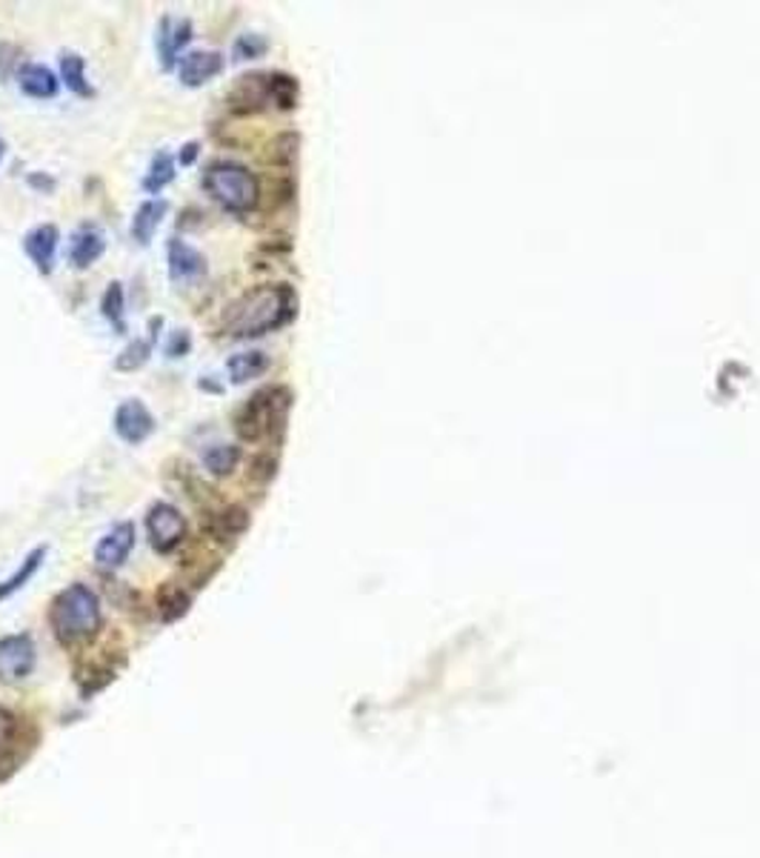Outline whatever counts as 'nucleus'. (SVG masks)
Returning a JSON list of instances; mask_svg holds the SVG:
<instances>
[{
    "label": "nucleus",
    "mask_w": 760,
    "mask_h": 858,
    "mask_svg": "<svg viewBox=\"0 0 760 858\" xmlns=\"http://www.w3.org/2000/svg\"><path fill=\"white\" fill-rule=\"evenodd\" d=\"M175 169H178V160H175L169 152L166 149L155 152V155H152L149 169H146V175H144L146 192H149L152 198H158L160 192H164V189L175 181Z\"/></svg>",
    "instance_id": "4be33fe9"
},
{
    "label": "nucleus",
    "mask_w": 760,
    "mask_h": 858,
    "mask_svg": "<svg viewBox=\"0 0 760 858\" xmlns=\"http://www.w3.org/2000/svg\"><path fill=\"white\" fill-rule=\"evenodd\" d=\"M107 253V232L98 224H80L69 238V264L78 272L94 267Z\"/></svg>",
    "instance_id": "4468645a"
},
{
    "label": "nucleus",
    "mask_w": 760,
    "mask_h": 858,
    "mask_svg": "<svg viewBox=\"0 0 760 858\" xmlns=\"http://www.w3.org/2000/svg\"><path fill=\"white\" fill-rule=\"evenodd\" d=\"M194 26L189 18H172L164 15L158 23V35H155V46H158L160 66L166 73L178 69L180 58H183V49L192 44Z\"/></svg>",
    "instance_id": "6e6552de"
},
{
    "label": "nucleus",
    "mask_w": 760,
    "mask_h": 858,
    "mask_svg": "<svg viewBox=\"0 0 760 858\" xmlns=\"http://www.w3.org/2000/svg\"><path fill=\"white\" fill-rule=\"evenodd\" d=\"M112 430H115L118 438L130 447H141L144 441L152 438V433L158 430V421L152 415L149 406L141 401V398H126L115 406V415H112Z\"/></svg>",
    "instance_id": "0eeeda50"
},
{
    "label": "nucleus",
    "mask_w": 760,
    "mask_h": 858,
    "mask_svg": "<svg viewBox=\"0 0 760 858\" xmlns=\"http://www.w3.org/2000/svg\"><path fill=\"white\" fill-rule=\"evenodd\" d=\"M3 158H7V141L0 137V164H3Z\"/></svg>",
    "instance_id": "2f4dec72"
},
{
    "label": "nucleus",
    "mask_w": 760,
    "mask_h": 858,
    "mask_svg": "<svg viewBox=\"0 0 760 858\" xmlns=\"http://www.w3.org/2000/svg\"><path fill=\"white\" fill-rule=\"evenodd\" d=\"M272 361H269V355L260 353V349H249V353H235L226 358V372H230V381L235 387L241 383H249L255 378H264L269 372Z\"/></svg>",
    "instance_id": "a211bd4d"
},
{
    "label": "nucleus",
    "mask_w": 760,
    "mask_h": 858,
    "mask_svg": "<svg viewBox=\"0 0 760 858\" xmlns=\"http://www.w3.org/2000/svg\"><path fill=\"white\" fill-rule=\"evenodd\" d=\"M223 66H226V58L217 49L183 52L178 64V80L189 89L206 87L209 80H215L223 73Z\"/></svg>",
    "instance_id": "f8f14e48"
},
{
    "label": "nucleus",
    "mask_w": 760,
    "mask_h": 858,
    "mask_svg": "<svg viewBox=\"0 0 760 858\" xmlns=\"http://www.w3.org/2000/svg\"><path fill=\"white\" fill-rule=\"evenodd\" d=\"M12 736H15V718L0 707V753L7 750L9 744H12Z\"/></svg>",
    "instance_id": "c85d7f7f"
},
{
    "label": "nucleus",
    "mask_w": 760,
    "mask_h": 858,
    "mask_svg": "<svg viewBox=\"0 0 760 858\" xmlns=\"http://www.w3.org/2000/svg\"><path fill=\"white\" fill-rule=\"evenodd\" d=\"M37 647L32 635L15 633L0 638V681L3 684H18L23 678L35 672Z\"/></svg>",
    "instance_id": "423d86ee"
},
{
    "label": "nucleus",
    "mask_w": 760,
    "mask_h": 858,
    "mask_svg": "<svg viewBox=\"0 0 760 858\" xmlns=\"http://www.w3.org/2000/svg\"><path fill=\"white\" fill-rule=\"evenodd\" d=\"M166 267H169V281L172 283H194L206 278L209 264L201 249H194L183 238H172L166 246Z\"/></svg>",
    "instance_id": "9b49d317"
},
{
    "label": "nucleus",
    "mask_w": 760,
    "mask_h": 858,
    "mask_svg": "<svg viewBox=\"0 0 760 858\" xmlns=\"http://www.w3.org/2000/svg\"><path fill=\"white\" fill-rule=\"evenodd\" d=\"M266 52H269V41L258 32H244V35H237L235 46H232V58L241 64V60H258L264 58Z\"/></svg>",
    "instance_id": "bb28decb"
},
{
    "label": "nucleus",
    "mask_w": 760,
    "mask_h": 858,
    "mask_svg": "<svg viewBox=\"0 0 760 858\" xmlns=\"http://www.w3.org/2000/svg\"><path fill=\"white\" fill-rule=\"evenodd\" d=\"M46 553H49V547H46V544L35 547L30 553V556L23 558L21 567H18V570L12 572V576H9L7 581H0V601L12 599V595H15L18 590H23V587L30 584L32 578L37 576V570H41V564L46 561Z\"/></svg>",
    "instance_id": "412c9836"
},
{
    "label": "nucleus",
    "mask_w": 760,
    "mask_h": 858,
    "mask_svg": "<svg viewBox=\"0 0 760 858\" xmlns=\"http://www.w3.org/2000/svg\"><path fill=\"white\" fill-rule=\"evenodd\" d=\"M49 627L66 647L92 642L103 627V606L89 584H69L49 606Z\"/></svg>",
    "instance_id": "f03ea898"
},
{
    "label": "nucleus",
    "mask_w": 760,
    "mask_h": 858,
    "mask_svg": "<svg viewBox=\"0 0 760 858\" xmlns=\"http://www.w3.org/2000/svg\"><path fill=\"white\" fill-rule=\"evenodd\" d=\"M164 353H166V358H172V361H178V358H187V355L192 353V332L189 330L169 332V341H166Z\"/></svg>",
    "instance_id": "cd10ccee"
},
{
    "label": "nucleus",
    "mask_w": 760,
    "mask_h": 858,
    "mask_svg": "<svg viewBox=\"0 0 760 858\" xmlns=\"http://www.w3.org/2000/svg\"><path fill=\"white\" fill-rule=\"evenodd\" d=\"M198 155H201V144H198V141H189V144L180 146L178 164L180 166H192L194 160H198Z\"/></svg>",
    "instance_id": "7c9ffc66"
},
{
    "label": "nucleus",
    "mask_w": 760,
    "mask_h": 858,
    "mask_svg": "<svg viewBox=\"0 0 760 858\" xmlns=\"http://www.w3.org/2000/svg\"><path fill=\"white\" fill-rule=\"evenodd\" d=\"M155 344H158V341L149 338V335H146V338L130 341V344L121 349V355L115 358L118 372H135V369L146 367L152 358V349H155Z\"/></svg>",
    "instance_id": "393cba45"
},
{
    "label": "nucleus",
    "mask_w": 760,
    "mask_h": 858,
    "mask_svg": "<svg viewBox=\"0 0 760 858\" xmlns=\"http://www.w3.org/2000/svg\"><path fill=\"white\" fill-rule=\"evenodd\" d=\"M203 189L221 210L232 212V215H246L260 201L258 175L235 160H215L209 166L203 175Z\"/></svg>",
    "instance_id": "7ed1b4c3"
},
{
    "label": "nucleus",
    "mask_w": 760,
    "mask_h": 858,
    "mask_svg": "<svg viewBox=\"0 0 760 858\" xmlns=\"http://www.w3.org/2000/svg\"><path fill=\"white\" fill-rule=\"evenodd\" d=\"M292 406V392L289 387H264L235 412V433L241 441H260L269 438L275 430H283Z\"/></svg>",
    "instance_id": "20e7f679"
},
{
    "label": "nucleus",
    "mask_w": 760,
    "mask_h": 858,
    "mask_svg": "<svg viewBox=\"0 0 760 858\" xmlns=\"http://www.w3.org/2000/svg\"><path fill=\"white\" fill-rule=\"evenodd\" d=\"M60 83L78 98H92L94 87L89 83L87 60L80 58L78 52H60Z\"/></svg>",
    "instance_id": "6ab92c4d"
},
{
    "label": "nucleus",
    "mask_w": 760,
    "mask_h": 858,
    "mask_svg": "<svg viewBox=\"0 0 760 858\" xmlns=\"http://www.w3.org/2000/svg\"><path fill=\"white\" fill-rule=\"evenodd\" d=\"M146 533H149V544L160 556H172L175 549L187 538V519L169 501H155L146 510Z\"/></svg>",
    "instance_id": "39448f33"
},
{
    "label": "nucleus",
    "mask_w": 760,
    "mask_h": 858,
    "mask_svg": "<svg viewBox=\"0 0 760 858\" xmlns=\"http://www.w3.org/2000/svg\"><path fill=\"white\" fill-rule=\"evenodd\" d=\"M60 246V230L55 224H37L23 235V253L35 264L41 275L55 272V260H58Z\"/></svg>",
    "instance_id": "ddd939ff"
},
{
    "label": "nucleus",
    "mask_w": 760,
    "mask_h": 858,
    "mask_svg": "<svg viewBox=\"0 0 760 858\" xmlns=\"http://www.w3.org/2000/svg\"><path fill=\"white\" fill-rule=\"evenodd\" d=\"M101 315L107 317L118 335H126V332H130V326H126V296H123L121 281H112L107 289H103Z\"/></svg>",
    "instance_id": "b1692460"
},
{
    "label": "nucleus",
    "mask_w": 760,
    "mask_h": 858,
    "mask_svg": "<svg viewBox=\"0 0 760 858\" xmlns=\"http://www.w3.org/2000/svg\"><path fill=\"white\" fill-rule=\"evenodd\" d=\"M226 103L235 115H255L260 109L272 107V73H252L237 78Z\"/></svg>",
    "instance_id": "1a4fd4ad"
},
{
    "label": "nucleus",
    "mask_w": 760,
    "mask_h": 858,
    "mask_svg": "<svg viewBox=\"0 0 760 858\" xmlns=\"http://www.w3.org/2000/svg\"><path fill=\"white\" fill-rule=\"evenodd\" d=\"M298 94H301L298 78L287 73H272V107L294 109L298 107Z\"/></svg>",
    "instance_id": "a878e982"
},
{
    "label": "nucleus",
    "mask_w": 760,
    "mask_h": 858,
    "mask_svg": "<svg viewBox=\"0 0 760 858\" xmlns=\"http://www.w3.org/2000/svg\"><path fill=\"white\" fill-rule=\"evenodd\" d=\"M166 212H169V201H166V198H146L135 210V218H132V241H137L141 246H149L158 226L164 224Z\"/></svg>",
    "instance_id": "f3484780"
},
{
    "label": "nucleus",
    "mask_w": 760,
    "mask_h": 858,
    "mask_svg": "<svg viewBox=\"0 0 760 858\" xmlns=\"http://www.w3.org/2000/svg\"><path fill=\"white\" fill-rule=\"evenodd\" d=\"M244 458V449L237 447V444H209L206 449L201 453V464L212 478H226L232 476Z\"/></svg>",
    "instance_id": "aec40b11"
},
{
    "label": "nucleus",
    "mask_w": 760,
    "mask_h": 858,
    "mask_svg": "<svg viewBox=\"0 0 760 858\" xmlns=\"http://www.w3.org/2000/svg\"><path fill=\"white\" fill-rule=\"evenodd\" d=\"M137 542V527L135 521H121L115 527L103 535L101 542L94 544V564L101 570H118L123 564L130 561L132 549Z\"/></svg>",
    "instance_id": "9d476101"
},
{
    "label": "nucleus",
    "mask_w": 760,
    "mask_h": 858,
    "mask_svg": "<svg viewBox=\"0 0 760 858\" xmlns=\"http://www.w3.org/2000/svg\"><path fill=\"white\" fill-rule=\"evenodd\" d=\"M158 615L160 621L166 624H172V621L183 619L189 613V606H192V595L189 590H183L180 584H164L158 590Z\"/></svg>",
    "instance_id": "5701e85b"
},
{
    "label": "nucleus",
    "mask_w": 760,
    "mask_h": 858,
    "mask_svg": "<svg viewBox=\"0 0 760 858\" xmlns=\"http://www.w3.org/2000/svg\"><path fill=\"white\" fill-rule=\"evenodd\" d=\"M18 87L35 101H52L60 92V78L44 64H26L18 69Z\"/></svg>",
    "instance_id": "2eb2a0df"
},
{
    "label": "nucleus",
    "mask_w": 760,
    "mask_h": 858,
    "mask_svg": "<svg viewBox=\"0 0 760 858\" xmlns=\"http://www.w3.org/2000/svg\"><path fill=\"white\" fill-rule=\"evenodd\" d=\"M298 315V292L289 283H264L226 307L223 332L230 338H264L269 332L283 330Z\"/></svg>",
    "instance_id": "f257e3e1"
},
{
    "label": "nucleus",
    "mask_w": 760,
    "mask_h": 858,
    "mask_svg": "<svg viewBox=\"0 0 760 858\" xmlns=\"http://www.w3.org/2000/svg\"><path fill=\"white\" fill-rule=\"evenodd\" d=\"M249 527V510L241 504H226L223 510L206 515V533L215 542H235Z\"/></svg>",
    "instance_id": "dca6fc26"
},
{
    "label": "nucleus",
    "mask_w": 760,
    "mask_h": 858,
    "mask_svg": "<svg viewBox=\"0 0 760 858\" xmlns=\"http://www.w3.org/2000/svg\"><path fill=\"white\" fill-rule=\"evenodd\" d=\"M30 187L37 189V192H44V196H52L55 189H58V181L52 178V175H41V172H32L30 175Z\"/></svg>",
    "instance_id": "c756f323"
}]
</instances>
